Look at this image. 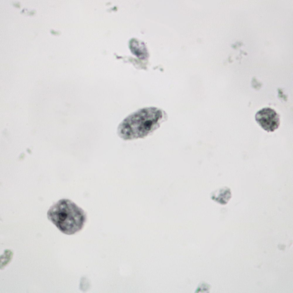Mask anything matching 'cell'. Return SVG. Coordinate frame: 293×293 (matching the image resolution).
I'll return each instance as SVG.
<instances>
[{"mask_svg":"<svg viewBox=\"0 0 293 293\" xmlns=\"http://www.w3.org/2000/svg\"><path fill=\"white\" fill-rule=\"evenodd\" d=\"M231 197L230 189L226 187L215 190L211 195V197L213 200L223 205L227 204Z\"/></svg>","mask_w":293,"mask_h":293,"instance_id":"obj_4","label":"cell"},{"mask_svg":"<svg viewBox=\"0 0 293 293\" xmlns=\"http://www.w3.org/2000/svg\"><path fill=\"white\" fill-rule=\"evenodd\" d=\"M47 217L61 232L68 235L80 231L86 219L83 210L67 199H60L52 205L48 211Z\"/></svg>","mask_w":293,"mask_h":293,"instance_id":"obj_2","label":"cell"},{"mask_svg":"<svg viewBox=\"0 0 293 293\" xmlns=\"http://www.w3.org/2000/svg\"><path fill=\"white\" fill-rule=\"evenodd\" d=\"M167 115L161 109L146 107L130 114L119 125L118 136L125 140L144 138L159 128L167 120Z\"/></svg>","mask_w":293,"mask_h":293,"instance_id":"obj_1","label":"cell"},{"mask_svg":"<svg viewBox=\"0 0 293 293\" xmlns=\"http://www.w3.org/2000/svg\"><path fill=\"white\" fill-rule=\"evenodd\" d=\"M139 43L138 41L132 40L130 43V49L132 52L138 57L142 59L144 58L147 55L146 50L144 45L142 43Z\"/></svg>","mask_w":293,"mask_h":293,"instance_id":"obj_5","label":"cell"},{"mask_svg":"<svg viewBox=\"0 0 293 293\" xmlns=\"http://www.w3.org/2000/svg\"><path fill=\"white\" fill-rule=\"evenodd\" d=\"M255 118L259 125L268 132H274L280 124L279 115L269 108H264L258 111Z\"/></svg>","mask_w":293,"mask_h":293,"instance_id":"obj_3","label":"cell"}]
</instances>
